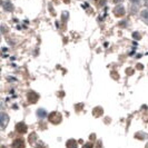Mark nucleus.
<instances>
[{
  "mask_svg": "<svg viewBox=\"0 0 148 148\" xmlns=\"http://www.w3.org/2000/svg\"><path fill=\"white\" fill-rule=\"evenodd\" d=\"M61 119H62V116L58 111H53V112H51L49 115V121L52 123V124H55V125L59 124L60 121H61Z\"/></svg>",
  "mask_w": 148,
  "mask_h": 148,
  "instance_id": "f257e3e1",
  "label": "nucleus"
},
{
  "mask_svg": "<svg viewBox=\"0 0 148 148\" xmlns=\"http://www.w3.org/2000/svg\"><path fill=\"white\" fill-rule=\"evenodd\" d=\"M26 144L25 141L22 140L21 138H18V139H15L14 143H12V148H25Z\"/></svg>",
  "mask_w": 148,
  "mask_h": 148,
  "instance_id": "f03ea898",
  "label": "nucleus"
},
{
  "mask_svg": "<svg viewBox=\"0 0 148 148\" xmlns=\"http://www.w3.org/2000/svg\"><path fill=\"white\" fill-rule=\"evenodd\" d=\"M16 130L20 134L27 133V126H26L23 123H19V124L16 125Z\"/></svg>",
  "mask_w": 148,
  "mask_h": 148,
  "instance_id": "7ed1b4c3",
  "label": "nucleus"
},
{
  "mask_svg": "<svg viewBox=\"0 0 148 148\" xmlns=\"http://www.w3.org/2000/svg\"><path fill=\"white\" fill-rule=\"evenodd\" d=\"M114 14H115V16H117V17H123V16L125 15V8L123 7V6L116 7L115 10H114Z\"/></svg>",
  "mask_w": 148,
  "mask_h": 148,
  "instance_id": "20e7f679",
  "label": "nucleus"
},
{
  "mask_svg": "<svg viewBox=\"0 0 148 148\" xmlns=\"http://www.w3.org/2000/svg\"><path fill=\"white\" fill-rule=\"evenodd\" d=\"M27 97H28V100H29L30 103H36L38 100V95L36 92H34V91H29Z\"/></svg>",
  "mask_w": 148,
  "mask_h": 148,
  "instance_id": "39448f33",
  "label": "nucleus"
},
{
  "mask_svg": "<svg viewBox=\"0 0 148 148\" xmlns=\"http://www.w3.org/2000/svg\"><path fill=\"white\" fill-rule=\"evenodd\" d=\"M67 148H77V143L74 139L67 141Z\"/></svg>",
  "mask_w": 148,
  "mask_h": 148,
  "instance_id": "423d86ee",
  "label": "nucleus"
},
{
  "mask_svg": "<svg viewBox=\"0 0 148 148\" xmlns=\"http://www.w3.org/2000/svg\"><path fill=\"white\" fill-rule=\"evenodd\" d=\"M103 115V109L100 108V107H96L95 109H94V116L95 117H98V116H101Z\"/></svg>",
  "mask_w": 148,
  "mask_h": 148,
  "instance_id": "0eeeda50",
  "label": "nucleus"
},
{
  "mask_svg": "<svg viewBox=\"0 0 148 148\" xmlns=\"http://www.w3.org/2000/svg\"><path fill=\"white\" fill-rule=\"evenodd\" d=\"M2 6H3V8H5L6 10H8V11H12V5H11L9 1H5Z\"/></svg>",
  "mask_w": 148,
  "mask_h": 148,
  "instance_id": "6e6552de",
  "label": "nucleus"
},
{
  "mask_svg": "<svg viewBox=\"0 0 148 148\" xmlns=\"http://www.w3.org/2000/svg\"><path fill=\"white\" fill-rule=\"evenodd\" d=\"M141 17H143L146 21H148V10H144V11L141 12Z\"/></svg>",
  "mask_w": 148,
  "mask_h": 148,
  "instance_id": "1a4fd4ad",
  "label": "nucleus"
},
{
  "mask_svg": "<svg viewBox=\"0 0 148 148\" xmlns=\"http://www.w3.org/2000/svg\"><path fill=\"white\" fill-rule=\"evenodd\" d=\"M35 138H37V135H36L35 133H32L31 135H30V137H29V141L31 143V144L34 143V139H35Z\"/></svg>",
  "mask_w": 148,
  "mask_h": 148,
  "instance_id": "9d476101",
  "label": "nucleus"
},
{
  "mask_svg": "<svg viewBox=\"0 0 148 148\" xmlns=\"http://www.w3.org/2000/svg\"><path fill=\"white\" fill-rule=\"evenodd\" d=\"M105 2H106V0H97L98 6H103V5H105Z\"/></svg>",
  "mask_w": 148,
  "mask_h": 148,
  "instance_id": "9b49d317",
  "label": "nucleus"
},
{
  "mask_svg": "<svg viewBox=\"0 0 148 148\" xmlns=\"http://www.w3.org/2000/svg\"><path fill=\"white\" fill-rule=\"evenodd\" d=\"M82 148H92V144L91 143H87V144H85V146Z\"/></svg>",
  "mask_w": 148,
  "mask_h": 148,
  "instance_id": "f8f14e48",
  "label": "nucleus"
},
{
  "mask_svg": "<svg viewBox=\"0 0 148 148\" xmlns=\"http://www.w3.org/2000/svg\"><path fill=\"white\" fill-rule=\"evenodd\" d=\"M38 115H39V116H41V117H42V116H45V115H46V111H42V109H40V110L38 111Z\"/></svg>",
  "mask_w": 148,
  "mask_h": 148,
  "instance_id": "ddd939ff",
  "label": "nucleus"
},
{
  "mask_svg": "<svg viewBox=\"0 0 148 148\" xmlns=\"http://www.w3.org/2000/svg\"><path fill=\"white\" fill-rule=\"evenodd\" d=\"M134 36H135V38H137V39H139V35H138L137 32H135V34H134Z\"/></svg>",
  "mask_w": 148,
  "mask_h": 148,
  "instance_id": "4468645a",
  "label": "nucleus"
},
{
  "mask_svg": "<svg viewBox=\"0 0 148 148\" xmlns=\"http://www.w3.org/2000/svg\"><path fill=\"white\" fill-rule=\"evenodd\" d=\"M146 7L148 8V0H147V1H146Z\"/></svg>",
  "mask_w": 148,
  "mask_h": 148,
  "instance_id": "2eb2a0df",
  "label": "nucleus"
},
{
  "mask_svg": "<svg viewBox=\"0 0 148 148\" xmlns=\"http://www.w3.org/2000/svg\"><path fill=\"white\" fill-rule=\"evenodd\" d=\"M2 148H6V147H2Z\"/></svg>",
  "mask_w": 148,
  "mask_h": 148,
  "instance_id": "dca6fc26",
  "label": "nucleus"
}]
</instances>
